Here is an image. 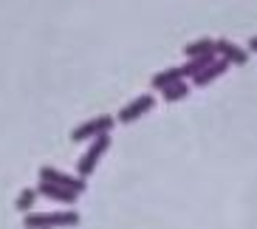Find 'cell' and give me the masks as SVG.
I'll return each instance as SVG.
<instances>
[{
  "mask_svg": "<svg viewBox=\"0 0 257 229\" xmlns=\"http://www.w3.org/2000/svg\"><path fill=\"white\" fill-rule=\"evenodd\" d=\"M107 145H110V139H107L105 133H99V136H96V142H93V147H91L88 153H85L82 164H79V173H82V176H88V173L93 170V164H96V159H99V156H102V153L107 150Z\"/></svg>",
  "mask_w": 257,
  "mask_h": 229,
  "instance_id": "6da1fadb",
  "label": "cell"
},
{
  "mask_svg": "<svg viewBox=\"0 0 257 229\" xmlns=\"http://www.w3.org/2000/svg\"><path fill=\"white\" fill-rule=\"evenodd\" d=\"M40 176H43V181H51V184H60V187H68V190H74V192H82V190H85V184L79 181V178H71V176H65V173H60V170L43 167V170H40Z\"/></svg>",
  "mask_w": 257,
  "mask_h": 229,
  "instance_id": "7a4b0ae2",
  "label": "cell"
},
{
  "mask_svg": "<svg viewBox=\"0 0 257 229\" xmlns=\"http://www.w3.org/2000/svg\"><path fill=\"white\" fill-rule=\"evenodd\" d=\"M110 125L113 122H110L107 116H102V119H91L88 125H82V128H76L74 133H71V142H82V139H88V136H99V133H105Z\"/></svg>",
  "mask_w": 257,
  "mask_h": 229,
  "instance_id": "3957f363",
  "label": "cell"
},
{
  "mask_svg": "<svg viewBox=\"0 0 257 229\" xmlns=\"http://www.w3.org/2000/svg\"><path fill=\"white\" fill-rule=\"evenodd\" d=\"M79 221V215L74 212H65V215H29L26 223L29 226H43V223H76Z\"/></svg>",
  "mask_w": 257,
  "mask_h": 229,
  "instance_id": "277c9868",
  "label": "cell"
},
{
  "mask_svg": "<svg viewBox=\"0 0 257 229\" xmlns=\"http://www.w3.org/2000/svg\"><path fill=\"white\" fill-rule=\"evenodd\" d=\"M150 105H153V96H139V99L133 102L130 107H124V110H121L119 119H121V122H133V119H136L139 113H144Z\"/></svg>",
  "mask_w": 257,
  "mask_h": 229,
  "instance_id": "5b68a950",
  "label": "cell"
},
{
  "mask_svg": "<svg viewBox=\"0 0 257 229\" xmlns=\"http://www.w3.org/2000/svg\"><path fill=\"white\" fill-rule=\"evenodd\" d=\"M40 190L46 192L48 198H54V201H74V198H76L74 190H68V187H60V184H51V181H46Z\"/></svg>",
  "mask_w": 257,
  "mask_h": 229,
  "instance_id": "8992f818",
  "label": "cell"
},
{
  "mask_svg": "<svg viewBox=\"0 0 257 229\" xmlns=\"http://www.w3.org/2000/svg\"><path fill=\"white\" fill-rule=\"evenodd\" d=\"M215 48V43L212 40H198V43H192V46H187V54L189 57H195V54H206Z\"/></svg>",
  "mask_w": 257,
  "mask_h": 229,
  "instance_id": "52a82bcc",
  "label": "cell"
},
{
  "mask_svg": "<svg viewBox=\"0 0 257 229\" xmlns=\"http://www.w3.org/2000/svg\"><path fill=\"white\" fill-rule=\"evenodd\" d=\"M215 46H218L220 51L226 54V57H234V62H246V54L234 51V48H232V43H226V40H220V43H215Z\"/></svg>",
  "mask_w": 257,
  "mask_h": 229,
  "instance_id": "ba28073f",
  "label": "cell"
},
{
  "mask_svg": "<svg viewBox=\"0 0 257 229\" xmlns=\"http://www.w3.org/2000/svg\"><path fill=\"white\" fill-rule=\"evenodd\" d=\"M34 198H37V192L34 190H23V195H20V198H17V209H29L31 204H34Z\"/></svg>",
  "mask_w": 257,
  "mask_h": 229,
  "instance_id": "9c48e42d",
  "label": "cell"
},
{
  "mask_svg": "<svg viewBox=\"0 0 257 229\" xmlns=\"http://www.w3.org/2000/svg\"><path fill=\"white\" fill-rule=\"evenodd\" d=\"M178 76H181V68H178V71H170V74H159L156 79H153V85H159V88H161V85H170L173 79H178Z\"/></svg>",
  "mask_w": 257,
  "mask_h": 229,
  "instance_id": "30bf717a",
  "label": "cell"
},
{
  "mask_svg": "<svg viewBox=\"0 0 257 229\" xmlns=\"http://www.w3.org/2000/svg\"><path fill=\"white\" fill-rule=\"evenodd\" d=\"M223 68H226V62H218V65H215V68H209V74L198 76L195 82H198V85H206V82H209V79H212V76H218V74H220V71H223Z\"/></svg>",
  "mask_w": 257,
  "mask_h": 229,
  "instance_id": "8fae6325",
  "label": "cell"
},
{
  "mask_svg": "<svg viewBox=\"0 0 257 229\" xmlns=\"http://www.w3.org/2000/svg\"><path fill=\"white\" fill-rule=\"evenodd\" d=\"M184 93H187V88H184V85H175V88H167V99H181Z\"/></svg>",
  "mask_w": 257,
  "mask_h": 229,
  "instance_id": "7c38bea8",
  "label": "cell"
}]
</instances>
